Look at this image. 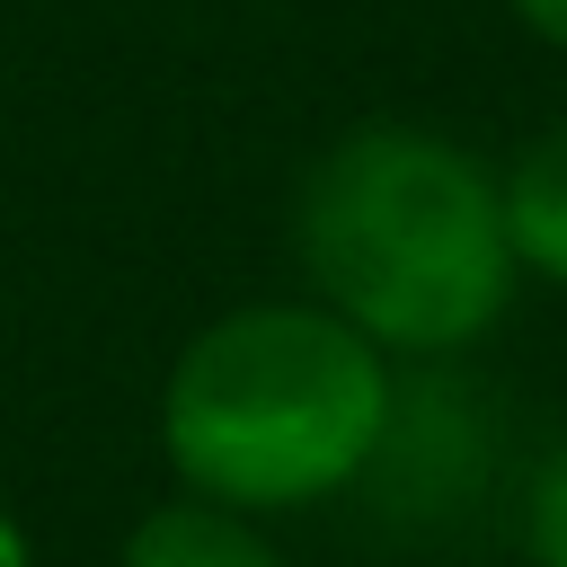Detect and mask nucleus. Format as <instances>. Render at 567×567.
I'll return each instance as SVG.
<instances>
[{
	"mask_svg": "<svg viewBox=\"0 0 567 567\" xmlns=\"http://www.w3.org/2000/svg\"><path fill=\"white\" fill-rule=\"evenodd\" d=\"M301 292L354 319L390 363H461L523 292L505 248L496 159L443 124H346L292 195Z\"/></svg>",
	"mask_w": 567,
	"mask_h": 567,
	"instance_id": "obj_1",
	"label": "nucleus"
},
{
	"mask_svg": "<svg viewBox=\"0 0 567 567\" xmlns=\"http://www.w3.org/2000/svg\"><path fill=\"white\" fill-rule=\"evenodd\" d=\"M399 372L354 319L310 292L213 310L159 381V461L186 496L284 523L354 496L381 470Z\"/></svg>",
	"mask_w": 567,
	"mask_h": 567,
	"instance_id": "obj_2",
	"label": "nucleus"
},
{
	"mask_svg": "<svg viewBox=\"0 0 567 567\" xmlns=\"http://www.w3.org/2000/svg\"><path fill=\"white\" fill-rule=\"evenodd\" d=\"M496 204H505V248H514L523 284L567 292V115L523 133L496 159Z\"/></svg>",
	"mask_w": 567,
	"mask_h": 567,
	"instance_id": "obj_3",
	"label": "nucleus"
},
{
	"mask_svg": "<svg viewBox=\"0 0 567 567\" xmlns=\"http://www.w3.org/2000/svg\"><path fill=\"white\" fill-rule=\"evenodd\" d=\"M115 567H292L275 523L204 505V496H159L151 514H133V532L115 540Z\"/></svg>",
	"mask_w": 567,
	"mask_h": 567,
	"instance_id": "obj_4",
	"label": "nucleus"
},
{
	"mask_svg": "<svg viewBox=\"0 0 567 567\" xmlns=\"http://www.w3.org/2000/svg\"><path fill=\"white\" fill-rule=\"evenodd\" d=\"M514 540H523V567H567V443H549L523 478V505H514Z\"/></svg>",
	"mask_w": 567,
	"mask_h": 567,
	"instance_id": "obj_5",
	"label": "nucleus"
},
{
	"mask_svg": "<svg viewBox=\"0 0 567 567\" xmlns=\"http://www.w3.org/2000/svg\"><path fill=\"white\" fill-rule=\"evenodd\" d=\"M505 9H514V27H523L532 44L567 53V0H505Z\"/></svg>",
	"mask_w": 567,
	"mask_h": 567,
	"instance_id": "obj_6",
	"label": "nucleus"
},
{
	"mask_svg": "<svg viewBox=\"0 0 567 567\" xmlns=\"http://www.w3.org/2000/svg\"><path fill=\"white\" fill-rule=\"evenodd\" d=\"M0 567H35V540H27V523L0 505Z\"/></svg>",
	"mask_w": 567,
	"mask_h": 567,
	"instance_id": "obj_7",
	"label": "nucleus"
}]
</instances>
